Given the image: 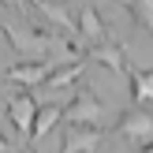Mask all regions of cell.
Masks as SVG:
<instances>
[{"label":"cell","mask_w":153,"mask_h":153,"mask_svg":"<svg viewBox=\"0 0 153 153\" xmlns=\"http://www.w3.org/2000/svg\"><path fill=\"white\" fill-rule=\"evenodd\" d=\"M26 153H34V149H26Z\"/></svg>","instance_id":"obj_7"},{"label":"cell","mask_w":153,"mask_h":153,"mask_svg":"<svg viewBox=\"0 0 153 153\" xmlns=\"http://www.w3.org/2000/svg\"><path fill=\"white\" fill-rule=\"evenodd\" d=\"M134 153H153V138H149V142H142V146H134Z\"/></svg>","instance_id":"obj_6"},{"label":"cell","mask_w":153,"mask_h":153,"mask_svg":"<svg viewBox=\"0 0 153 153\" xmlns=\"http://www.w3.org/2000/svg\"><path fill=\"white\" fill-rule=\"evenodd\" d=\"M116 134L127 138V142H134V146L149 142V138H153V108H149V105H134V101H131L123 112H120V120H116Z\"/></svg>","instance_id":"obj_1"},{"label":"cell","mask_w":153,"mask_h":153,"mask_svg":"<svg viewBox=\"0 0 153 153\" xmlns=\"http://www.w3.org/2000/svg\"><path fill=\"white\" fill-rule=\"evenodd\" d=\"M56 120H64V105H56V101L37 105V108H34V123H30V138H34V134H45Z\"/></svg>","instance_id":"obj_4"},{"label":"cell","mask_w":153,"mask_h":153,"mask_svg":"<svg viewBox=\"0 0 153 153\" xmlns=\"http://www.w3.org/2000/svg\"><path fill=\"white\" fill-rule=\"evenodd\" d=\"M127 79H131V101L134 105H153V71L131 67Z\"/></svg>","instance_id":"obj_3"},{"label":"cell","mask_w":153,"mask_h":153,"mask_svg":"<svg viewBox=\"0 0 153 153\" xmlns=\"http://www.w3.org/2000/svg\"><path fill=\"white\" fill-rule=\"evenodd\" d=\"M127 11L134 15L138 26H146L149 34H153V0H127Z\"/></svg>","instance_id":"obj_5"},{"label":"cell","mask_w":153,"mask_h":153,"mask_svg":"<svg viewBox=\"0 0 153 153\" xmlns=\"http://www.w3.org/2000/svg\"><path fill=\"white\" fill-rule=\"evenodd\" d=\"M79 30H82V41H86V56H90L94 49H101V45L112 41V34H108V26H105V19L94 11V7H86V11L79 15Z\"/></svg>","instance_id":"obj_2"}]
</instances>
